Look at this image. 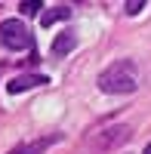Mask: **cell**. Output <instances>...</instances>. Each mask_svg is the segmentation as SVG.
Here are the masks:
<instances>
[{
    "instance_id": "cell-1",
    "label": "cell",
    "mask_w": 151,
    "mask_h": 154,
    "mask_svg": "<svg viewBox=\"0 0 151 154\" xmlns=\"http://www.w3.org/2000/svg\"><path fill=\"white\" fill-rule=\"evenodd\" d=\"M136 86H139V74H136V62L130 59H120L99 74V89L108 96H127Z\"/></svg>"
},
{
    "instance_id": "cell-2",
    "label": "cell",
    "mask_w": 151,
    "mask_h": 154,
    "mask_svg": "<svg viewBox=\"0 0 151 154\" xmlns=\"http://www.w3.org/2000/svg\"><path fill=\"white\" fill-rule=\"evenodd\" d=\"M0 43L6 49H12V53H22L34 40H31V31H28V25L22 19H3L0 22Z\"/></svg>"
},
{
    "instance_id": "cell-3",
    "label": "cell",
    "mask_w": 151,
    "mask_h": 154,
    "mask_svg": "<svg viewBox=\"0 0 151 154\" xmlns=\"http://www.w3.org/2000/svg\"><path fill=\"white\" fill-rule=\"evenodd\" d=\"M43 83H46L43 74H19V77H12V80L6 83V93L9 96H22V93H28V89H34V86H43Z\"/></svg>"
},
{
    "instance_id": "cell-4",
    "label": "cell",
    "mask_w": 151,
    "mask_h": 154,
    "mask_svg": "<svg viewBox=\"0 0 151 154\" xmlns=\"http://www.w3.org/2000/svg\"><path fill=\"white\" fill-rule=\"evenodd\" d=\"M74 46H77V34H74V31H62V34H56V40H53V56L62 59V56L74 53Z\"/></svg>"
},
{
    "instance_id": "cell-5",
    "label": "cell",
    "mask_w": 151,
    "mask_h": 154,
    "mask_svg": "<svg viewBox=\"0 0 151 154\" xmlns=\"http://www.w3.org/2000/svg\"><path fill=\"white\" fill-rule=\"evenodd\" d=\"M68 19H71V6H53L49 12H43V16H40V25H43V28H49V25L68 22Z\"/></svg>"
},
{
    "instance_id": "cell-6",
    "label": "cell",
    "mask_w": 151,
    "mask_h": 154,
    "mask_svg": "<svg viewBox=\"0 0 151 154\" xmlns=\"http://www.w3.org/2000/svg\"><path fill=\"white\" fill-rule=\"evenodd\" d=\"M19 9L25 12V16H37V12L43 9V3L40 0H25V3H19Z\"/></svg>"
},
{
    "instance_id": "cell-7",
    "label": "cell",
    "mask_w": 151,
    "mask_h": 154,
    "mask_svg": "<svg viewBox=\"0 0 151 154\" xmlns=\"http://www.w3.org/2000/svg\"><path fill=\"white\" fill-rule=\"evenodd\" d=\"M108 139H105V145H117V142H123L127 139V126H117V130H111V133H105Z\"/></svg>"
},
{
    "instance_id": "cell-8",
    "label": "cell",
    "mask_w": 151,
    "mask_h": 154,
    "mask_svg": "<svg viewBox=\"0 0 151 154\" xmlns=\"http://www.w3.org/2000/svg\"><path fill=\"white\" fill-rule=\"evenodd\" d=\"M145 9V0H127V12L130 16H136V12H142Z\"/></svg>"
},
{
    "instance_id": "cell-9",
    "label": "cell",
    "mask_w": 151,
    "mask_h": 154,
    "mask_svg": "<svg viewBox=\"0 0 151 154\" xmlns=\"http://www.w3.org/2000/svg\"><path fill=\"white\" fill-rule=\"evenodd\" d=\"M6 154H28V148H12V151H6Z\"/></svg>"
},
{
    "instance_id": "cell-10",
    "label": "cell",
    "mask_w": 151,
    "mask_h": 154,
    "mask_svg": "<svg viewBox=\"0 0 151 154\" xmlns=\"http://www.w3.org/2000/svg\"><path fill=\"white\" fill-rule=\"evenodd\" d=\"M142 154H151V145H145V151H142Z\"/></svg>"
}]
</instances>
